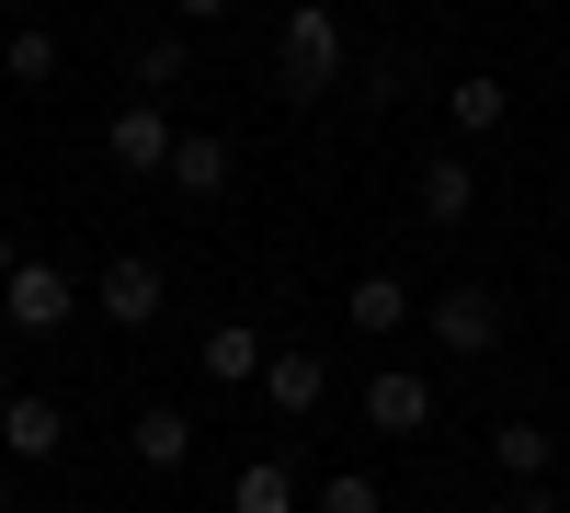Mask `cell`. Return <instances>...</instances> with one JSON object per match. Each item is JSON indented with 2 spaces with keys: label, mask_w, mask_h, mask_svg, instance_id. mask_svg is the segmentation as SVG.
Instances as JSON below:
<instances>
[{
  "label": "cell",
  "mask_w": 570,
  "mask_h": 513,
  "mask_svg": "<svg viewBox=\"0 0 570 513\" xmlns=\"http://www.w3.org/2000/svg\"><path fill=\"white\" fill-rule=\"evenodd\" d=\"M274 69H285L297 103H320V91L343 80V12H331V0H297V12L274 23Z\"/></svg>",
  "instance_id": "obj_1"
},
{
  "label": "cell",
  "mask_w": 570,
  "mask_h": 513,
  "mask_svg": "<svg viewBox=\"0 0 570 513\" xmlns=\"http://www.w3.org/2000/svg\"><path fill=\"white\" fill-rule=\"evenodd\" d=\"M80 297H91L80 274H69V263H35V251H23L12 274H0V319H12L23 343H46V332H69V319H80Z\"/></svg>",
  "instance_id": "obj_2"
},
{
  "label": "cell",
  "mask_w": 570,
  "mask_h": 513,
  "mask_svg": "<svg viewBox=\"0 0 570 513\" xmlns=\"http://www.w3.org/2000/svg\"><path fill=\"white\" fill-rule=\"evenodd\" d=\"M91 308H104V332H149V319L171 308V274L149 251H115L104 274H91Z\"/></svg>",
  "instance_id": "obj_3"
},
{
  "label": "cell",
  "mask_w": 570,
  "mask_h": 513,
  "mask_svg": "<svg viewBox=\"0 0 570 513\" xmlns=\"http://www.w3.org/2000/svg\"><path fill=\"white\" fill-rule=\"evenodd\" d=\"M411 206H422V228H468L480 217V160L468 149H422L411 160Z\"/></svg>",
  "instance_id": "obj_4"
},
{
  "label": "cell",
  "mask_w": 570,
  "mask_h": 513,
  "mask_svg": "<svg viewBox=\"0 0 570 513\" xmlns=\"http://www.w3.org/2000/svg\"><path fill=\"white\" fill-rule=\"evenodd\" d=\"M0 456H12V468H46V456H69V411L46 399V388H12V399H0Z\"/></svg>",
  "instance_id": "obj_5"
},
{
  "label": "cell",
  "mask_w": 570,
  "mask_h": 513,
  "mask_svg": "<svg viewBox=\"0 0 570 513\" xmlns=\"http://www.w3.org/2000/svg\"><path fill=\"white\" fill-rule=\"evenodd\" d=\"M422 332H434L445 354H468V365H480V354L502 343V297H491V286H445L434 308H422Z\"/></svg>",
  "instance_id": "obj_6"
},
{
  "label": "cell",
  "mask_w": 570,
  "mask_h": 513,
  "mask_svg": "<svg viewBox=\"0 0 570 513\" xmlns=\"http://www.w3.org/2000/svg\"><path fill=\"white\" fill-rule=\"evenodd\" d=\"M171 137H183V126L137 91V103H115V126H104V160H115V171H171Z\"/></svg>",
  "instance_id": "obj_7"
},
{
  "label": "cell",
  "mask_w": 570,
  "mask_h": 513,
  "mask_svg": "<svg viewBox=\"0 0 570 513\" xmlns=\"http://www.w3.org/2000/svg\"><path fill=\"white\" fill-rule=\"evenodd\" d=\"M434 423V377L422 365H376L365 377V434H422Z\"/></svg>",
  "instance_id": "obj_8"
},
{
  "label": "cell",
  "mask_w": 570,
  "mask_h": 513,
  "mask_svg": "<svg viewBox=\"0 0 570 513\" xmlns=\"http://www.w3.org/2000/svg\"><path fill=\"white\" fill-rule=\"evenodd\" d=\"M126 456H137V468H183V456H195V411H183V399H149V411H137V423H126Z\"/></svg>",
  "instance_id": "obj_9"
},
{
  "label": "cell",
  "mask_w": 570,
  "mask_h": 513,
  "mask_svg": "<svg viewBox=\"0 0 570 513\" xmlns=\"http://www.w3.org/2000/svg\"><path fill=\"white\" fill-rule=\"evenodd\" d=\"M228 171H240V160H228V137L206 126V137H171V171H160V182H171L183 206H217V195H228Z\"/></svg>",
  "instance_id": "obj_10"
},
{
  "label": "cell",
  "mask_w": 570,
  "mask_h": 513,
  "mask_svg": "<svg viewBox=\"0 0 570 513\" xmlns=\"http://www.w3.org/2000/svg\"><path fill=\"white\" fill-rule=\"evenodd\" d=\"M343 319H354L365 343H400V332H411V286H400V263H389V274H354Z\"/></svg>",
  "instance_id": "obj_11"
},
{
  "label": "cell",
  "mask_w": 570,
  "mask_h": 513,
  "mask_svg": "<svg viewBox=\"0 0 570 513\" xmlns=\"http://www.w3.org/2000/svg\"><path fill=\"white\" fill-rule=\"evenodd\" d=\"M263 365H274V343L252 319H217L206 332V388H263Z\"/></svg>",
  "instance_id": "obj_12"
},
{
  "label": "cell",
  "mask_w": 570,
  "mask_h": 513,
  "mask_svg": "<svg viewBox=\"0 0 570 513\" xmlns=\"http://www.w3.org/2000/svg\"><path fill=\"white\" fill-rule=\"evenodd\" d=\"M502 115H513V80H491V69L445 80V126H456V137H502Z\"/></svg>",
  "instance_id": "obj_13"
},
{
  "label": "cell",
  "mask_w": 570,
  "mask_h": 513,
  "mask_svg": "<svg viewBox=\"0 0 570 513\" xmlns=\"http://www.w3.org/2000/svg\"><path fill=\"white\" fill-rule=\"evenodd\" d=\"M263 399L285 411V423H308V411L331 399V365H320V354H274V365H263Z\"/></svg>",
  "instance_id": "obj_14"
},
{
  "label": "cell",
  "mask_w": 570,
  "mask_h": 513,
  "mask_svg": "<svg viewBox=\"0 0 570 513\" xmlns=\"http://www.w3.org/2000/svg\"><path fill=\"white\" fill-rule=\"evenodd\" d=\"M0 80H23V91H46V80H58V34H46L35 12L0 34Z\"/></svg>",
  "instance_id": "obj_15"
},
{
  "label": "cell",
  "mask_w": 570,
  "mask_h": 513,
  "mask_svg": "<svg viewBox=\"0 0 570 513\" xmlns=\"http://www.w3.org/2000/svg\"><path fill=\"white\" fill-rule=\"evenodd\" d=\"M491 468H502V480H548V468H559V434H537V423H491Z\"/></svg>",
  "instance_id": "obj_16"
},
{
  "label": "cell",
  "mask_w": 570,
  "mask_h": 513,
  "mask_svg": "<svg viewBox=\"0 0 570 513\" xmlns=\"http://www.w3.org/2000/svg\"><path fill=\"white\" fill-rule=\"evenodd\" d=\"M228 513H297V468H285V456H252V468L228 480Z\"/></svg>",
  "instance_id": "obj_17"
},
{
  "label": "cell",
  "mask_w": 570,
  "mask_h": 513,
  "mask_svg": "<svg viewBox=\"0 0 570 513\" xmlns=\"http://www.w3.org/2000/svg\"><path fill=\"white\" fill-rule=\"evenodd\" d=\"M183 80H195V34H149V46H137V91H149V103L183 91Z\"/></svg>",
  "instance_id": "obj_18"
},
{
  "label": "cell",
  "mask_w": 570,
  "mask_h": 513,
  "mask_svg": "<svg viewBox=\"0 0 570 513\" xmlns=\"http://www.w3.org/2000/svg\"><path fill=\"white\" fill-rule=\"evenodd\" d=\"M320 513H389V491H376L365 468H331L320 480Z\"/></svg>",
  "instance_id": "obj_19"
},
{
  "label": "cell",
  "mask_w": 570,
  "mask_h": 513,
  "mask_svg": "<svg viewBox=\"0 0 570 513\" xmlns=\"http://www.w3.org/2000/svg\"><path fill=\"white\" fill-rule=\"evenodd\" d=\"M502 513H570V491H548V480H513V491H502Z\"/></svg>",
  "instance_id": "obj_20"
},
{
  "label": "cell",
  "mask_w": 570,
  "mask_h": 513,
  "mask_svg": "<svg viewBox=\"0 0 570 513\" xmlns=\"http://www.w3.org/2000/svg\"><path fill=\"white\" fill-rule=\"evenodd\" d=\"M171 12H183V23H228V0H171Z\"/></svg>",
  "instance_id": "obj_21"
},
{
  "label": "cell",
  "mask_w": 570,
  "mask_h": 513,
  "mask_svg": "<svg viewBox=\"0 0 570 513\" xmlns=\"http://www.w3.org/2000/svg\"><path fill=\"white\" fill-rule=\"evenodd\" d=\"M12 263H23V240H12V228H0V274H12Z\"/></svg>",
  "instance_id": "obj_22"
},
{
  "label": "cell",
  "mask_w": 570,
  "mask_h": 513,
  "mask_svg": "<svg viewBox=\"0 0 570 513\" xmlns=\"http://www.w3.org/2000/svg\"><path fill=\"white\" fill-rule=\"evenodd\" d=\"M0 12H12V23H23V12H35V0H0Z\"/></svg>",
  "instance_id": "obj_23"
},
{
  "label": "cell",
  "mask_w": 570,
  "mask_h": 513,
  "mask_svg": "<svg viewBox=\"0 0 570 513\" xmlns=\"http://www.w3.org/2000/svg\"><path fill=\"white\" fill-rule=\"evenodd\" d=\"M0 513H12V480H0Z\"/></svg>",
  "instance_id": "obj_24"
}]
</instances>
